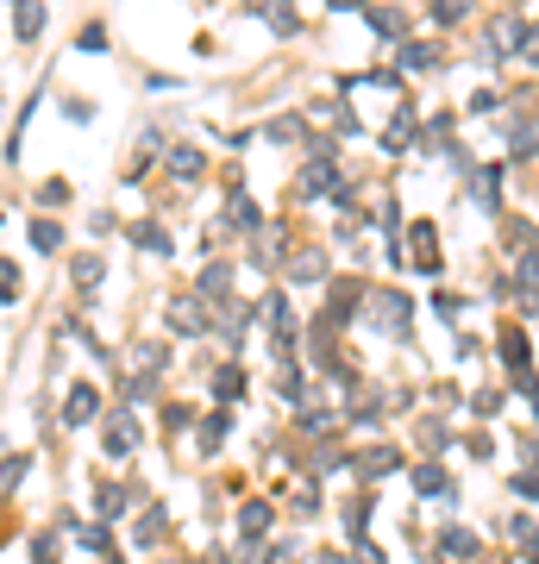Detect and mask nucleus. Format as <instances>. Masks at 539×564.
I'll use <instances>...</instances> for the list:
<instances>
[{"label":"nucleus","instance_id":"nucleus-1","mask_svg":"<svg viewBox=\"0 0 539 564\" xmlns=\"http://www.w3.org/2000/svg\"><path fill=\"white\" fill-rule=\"evenodd\" d=\"M370 320L383 326L389 339H408V320H414V301L402 295V289H377L370 295Z\"/></svg>","mask_w":539,"mask_h":564},{"label":"nucleus","instance_id":"nucleus-2","mask_svg":"<svg viewBox=\"0 0 539 564\" xmlns=\"http://www.w3.org/2000/svg\"><path fill=\"white\" fill-rule=\"evenodd\" d=\"M95 414H101V389L95 383H76L63 395V427H88Z\"/></svg>","mask_w":539,"mask_h":564},{"label":"nucleus","instance_id":"nucleus-3","mask_svg":"<svg viewBox=\"0 0 539 564\" xmlns=\"http://www.w3.org/2000/svg\"><path fill=\"white\" fill-rule=\"evenodd\" d=\"M471 207H483V214H502V170H496V163H483V170L471 176Z\"/></svg>","mask_w":539,"mask_h":564},{"label":"nucleus","instance_id":"nucleus-4","mask_svg":"<svg viewBox=\"0 0 539 564\" xmlns=\"http://www.w3.org/2000/svg\"><path fill=\"white\" fill-rule=\"evenodd\" d=\"M101 452H107V458H132V452H138V420L113 414V420H107V433H101Z\"/></svg>","mask_w":539,"mask_h":564},{"label":"nucleus","instance_id":"nucleus-5","mask_svg":"<svg viewBox=\"0 0 539 564\" xmlns=\"http://www.w3.org/2000/svg\"><path fill=\"white\" fill-rule=\"evenodd\" d=\"M170 326H176L182 339H201L207 333V308H201L195 295H182V301H170Z\"/></svg>","mask_w":539,"mask_h":564},{"label":"nucleus","instance_id":"nucleus-6","mask_svg":"<svg viewBox=\"0 0 539 564\" xmlns=\"http://www.w3.org/2000/svg\"><path fill=\"white\" fill-rule=\"evenodd\" d=\"M414 489L427 502H458V489H452V477H445L439 464H414Z\"/></svg>","mask_w":539,"mask_h":564},{"label":"nucleus","instance_id":"nucleus-7","mask_svg":"<svg viewBox=\"0 0 539 564\" xmlns=\"http://www.w3.org/2000/svg\"><path fill=\"white\" fill-rule=\"evenodd\" d=\"M364 26L377 32L383 44H402V32H408V19H402V7H364Z\"/></svg>","mask_w":539,"mask_h":564},{"label":"nucleus","instance_id":"nucleus-8","mask_svg":"<svg viewBox=\"0 0 539 564\" xmlns=\"http://www.w3.org/2000/svg\"><path fill=\"white\" fill-rule=\"evenodd\" d=\"M38 32H44V7H38V0H13V38L32 44Z\"/></svg>","mask_w":539,"mask_h":564},{"label":"nucleus","instance_id":"nucleus-9","mask_svg":"<svg viewBox=\"0 0 539 564\" xmlns=\"http://www.w3.org/2000/svg\"><path fill=\"white\" fill-rule=\"evenodd\" d=\"M408 138H414V107H402V113H395V120L383 126V151H389V157H402V151H408Z\"/></svg>","mask_w":539,"mask_h":564},{"label":"nucleus","instance_id":"nucleus-10","mask_svg":"<svg viewBox=\"0 0 539 564\" xmlns=\"http://www.w3.org/2000/svg\"><path fill=\"white\" fill-rule=\"evenodd\" d=\"M163 163H170V176H182V182H195V176L207 170L195 145H170V151H163Z\"/></svg>","mask_w":539,"mask_h":564},{"label":"nucleus","instance_id":"nucleus-11","mask_svg":"<svg viewBox=\"0 0 539 564\" xmlns=\"http://www.w3.org/2000/svg\"><path fill=\"white\" fill-rule=\"evenodd\" d=\"M257 13H264V26H276L283 38H295V32H301V19H295V7H289V0H264Z\"/></svg>","mask_w":539,"mask_h":564},{"label":"nucleus","instance_id":"nucleus-12","mask_svg":"<svg viewBox=\"0 0 539 564\" xmlns=\"http://www.w3.org/2000/svg\"><path fill=\"white\" fill-rule=\"evenodd\" d=\"M408 239H414V264H420V270H439V232H433V226H414Z\"/></svg>","mask_w":539,"mask_h":564},{"label":"nucleus","instance_id":"nucleus-13","mask_svg":"<svg viewBox=\"0 0 539 564\" xmlns=\"http://www.w3.org/2000/svg\"><path fill=\"white\" fill-rule=\"evenodd\" d=\"M439 546L452 552V558H477V552H483V539H477L471 527H445V533H439Z\"/></svg>","mask_w":539,"mask_h":564},{"label":"nucleus","instance_id":"nucleus-14","mask_svg":"<svg viewBox=\"0 0 539 564\" xmlns=\"http://www.w3.org/2000/svg\"><path fill=\"white\" fill-rule=\"evenodd\" d=\"M289 276H295V282H314V276H326V245H308V251H295Z\"/></svg>","mask_w":539,"mask_h":564},{"label":"nucleus","instance_id":"nucleus-15","mask_svg":"<svg viewBox=\"0 0 539 564\" xmlns=\"http://www.w3.org/2000/svg\"><path fill=\"white\" fill-rule=\"evenodd\" d=\"M132 502H138V489H120V483H107L101 496H95V514H101V521H113V514H120V508H132Z\"/></svg>","mask_w":539,"mask_h":564},{"label":"nucleus","instance_id":"nucleus-16","mask_svg":"<svg viewBox=\"0 0 539 564\" xmlns=\"http://www.w3.org/2000/svg\"><path fill=\"white\" fill-rule=\"evenodd\" d=\"M433 63H439V51H433V44L402 38V69H408V76H420V69H433Z\"/></svg>","mask_w":539,"mask_h":564},{"label":"nucleus","instance_id":"nucleus-17","mask_svg":"<svg viewBox=\"0 0 539 564\" xmlns=\"http://www.w3.org/2000/svg\"><path fill=\"white\" fill-rule=\"evenodd\" d=\"M226 289H232V264H207L201 270V301H226Z\"/></svg>","mask_w":539,"mask_h":564},{"label":"nucleus","instance_id":"nucleus-18","mask_svg":"<svg viewBox=\"0 0 539 564\" xmlns=\"http://www.w3.org/2000/svg\"><path fill=\"white\" fill-rule=\"evenodd\" d=\"M239 395H245V370H239V364H226V370L214 376V402L226 408V402H239Z\"/></svg>","mask_w":539,"mask_h":564},{"label":"nucleus","instance_id":"nucleus-19","mask_svg":"<svg viewBox=\"0 0 539 564\" xmlns=\"http://www.w3.org/2000/svg\"><path fill=\"white\" fill-rule=\"evenodd\" d=\"M132 239L145 245V251H157V257H163V251H176V239H170V232H163L157 220H138V226H132Z\"/></svg>","mask_w":539,"mask_h":564},{"label":"nucleus","instance_id":"nucleus-20","mask_svg":"<svg viewBox=\"0 0 539 564\" xmlns=\"http://www.w3.org/2000/svg\"><path fill=\"white\" fill-rule=\"evenodd\" d=\"M226 220L239 226V232H257V226H264V214H257V201H245V195H232V201H226Z\"/></svg>","mask_w":539,"mask_h":564},{"label":"nucleus","instance_id":"nucleus-21","mask_svg":"<svg viewBox=\"0 0 539 564\" xmlns=\"http://www.w3.org/2000/svg\"><path fill=\"white\" fill-rule=\"evenodd\" d=\"M264 527H270V502L257 496V502H245V508H239V533H245V539H257Z\"/></svg>","mask_w":539,"mask_h":564},{"label":"nucleus","instance_id":"nucleus-22","mask_svg":"<svg viewBox=\"0 0 539 564\" xmlns=\"http://www.w3.org/2000/svg\"><path fill=\"white\" fill-rule=\"evenodd\" d=\"M101 270H107L101 257H95V251H82V257H76V289H101Z\"/></svg>","mask_w":539,"mask_h":564},{"label":"nucleus","instance_id":"nucleus-23","mask_svg":"<svg viewBox=\"0 0 539 564\" xmlns=\"http://www.w3.org/2000/svg\"><path fill=\"white\" fill-rule=\"evenodd\" d=\"M502 358H508V370L527 364V333H521V326H508V333H502Z\"/></svg>","mask_w":539,"mask_h":564},{"label":"nucleus","instance_id":"nucleus-24","mask_svg":"<svg viewBox=\"0 0 539 564\" xmlns=\"http://www.w3.org/2000/svg\"><path fill=\"white\" fill-rule=\"evenodd\" d=\"M427 13L439 19V26H458V19L471 13V0H427Z\"/></svg>","mask_w":539,"mask_h":564},{"label":"nucleus","instance_id":"nucleus-25","mask_svg":"<svg viewBox=\"0 0 539 564\" xmlns=\"http://www.w3.org/2000/svg\"><path fill=\"white\" fill-rule=\"evenodd\" d=\"M508 151H514V157H533V151H539V126H533V120L514 126V132H508Z\"/></svg>","mask_w":539,"mask_h":564},{"label":"nucleus","instance_id":"nucleus-26","mask_svg":"<svg viewBox=\"0 0 539 564\" xmlns=\"http://www.w3.org/2000/svg\"><path fill=\"white\" fill-rule=\"evenodd\" d=\"M226 427H232L226 414H207V420H201V452H220V439H226Z\"/></svg>","mask_w":539,"mask_h":564},{"label":"nucleus","instance_id":"nucleus-27","mask_svg":"<svg viewBox=\"0 0 539 564\" xmlns=\"http://www.w3.org/2000/svg\"><path fill=\"white\" fill-rule=\"evenodd\" d=\"M32 245H38V251H57V245H63V226H57V220H32Z\"/></svg>","mask_w":539,"mask_h":564},{"label":"nucleus","instance_id":"nucleus-28","mask_svg":"<svg viewBox=\"0 0 539 564\" xmlns=\"http://www.w3.org/2000/svg\"><path fill=\"white\" fill-rule=\"evenodd\" d=\"M76 51H88V57H101V51H107V26H82V38H76Z\"/></svg>","mask_w":539,"mask_h":564},{"label":"nucleus","instance_id":"nucleus-29","mask_svg":"<svg viewBox=\"0 0 539 564\" xmlns=\"http://www.w3.org/2000/svg\"><path fill=\"white\" fill-rule=\"evenodd\" d=\"M395 464H402V458H395V452H364V477H389V470Z\"/></svg>","mask_w":539,"mask_h":564},{"label":"nucleus","instance_id":"nucleus-30","mask_svg":"<svg viewBox=\"0 0 539 564\" xmlns=\"http://www.w3.org/2000/svg\"><path fill=\"white\" fill-rule=\"evenodd\" d=\"M508 489H514V496H521V502H539V470H521V477H514Z\"/></svg>","mask_w":539,"mask_h":564},{"label":"nucleus","instance_id":"nucleus-31","mask_svg":"<svg viewBox=\"0 0 539 564\" xmlns=\"http://www.w3.org/2000/svg\"><path fill=\"white\" fill-rule=\"evenodd\" d=\"M464 107H471V113H496V107H502V94H496V88H477Z\"/></svg>","mask_w":539,"mask_h":564},{"label":"nucleus","instance_id":"nucleus-32","mask_svg":"<svg viewBox=\"0 0 539 564\" xmlns=\"http://www.w3.org/2000/svg\"><path fill=\"white\" fill-rule=\"evenodd\" d=\"M420 445H427V452H445V427H439V420H420Z\"/></svg>","mask_w":539,"mask_h":564},{"label":"nucleus","instance_id":"nucleus-33","mask_svg":"<svg viewBox=\"0 0 539 564\" xmlns=\"http://www.w3.org/2000/svg\"><path fill=\"white\" fill-rule=\"evenodd\" d=\"M69 201V182H44L38 188V207H63Z\"/></svg>","mask_w":539,"mask_h":564},{"label":"nucleus","instance_id":"nucleus-34","mask_svg":"<svg viewBox=\"0 0 539 564\" xmlns=\"http://www.w3.org/2000/svg\"><path fill=\"white\" fill-rule=\"evenodd\" d=\"M471 408H477V414H496V408H502V395H496V389H477V395H471Z\"/></svg>","mask_w":539,"mask_h":564},{"label":"nucleus","instance_id":"nucleus-35","mask_svg":"<svg viewBox=\"0 0 539 564\" xmlns=\"http://www.w3.org/2000/svg\"><path fill=\"white\" fill-rule=\"evenodd\" d=\"M63 113H69V120H82V126L95 120V107H88V101H76V94H69V101H63Z\"/></svg>","mask_w":539,"mask_h":564},{"label":"nucleus","instance_id":"nucleus-36","mask_svg":"<svg viewBox=\"0 0 539 564\" xmlns=\"http://www.w3.org/2000/svg\"><path fill=\"white\" fill-rule=\"evenodd\" d=\"M270 138H308V132H301V120H270Z\"/></svg>","mask_w":539,"mask_h":564},{"label":"nucleus","instance_id":"nucleus-37","mask_svg":"<svg viewBox=\"0 0 539 564\" xmlns=\"http://www.w3.org/2000/svg\"><path fill=\"white\" fill-rule=\"evenodd\" d=\"M19 477H26V458H19V452H13V458H7V496H13V489H19Z\"/></svg>","mask_w":539,"mask_h":564},{"label":"nucleus","instance_id":"nucleus-38","mask_svg":"<svg viewBox=\"0 0 539 564\" xmlns=\"http://www.w3.org/2000/svg\"><path fill=\"white\" fill-rule=\"evenodd\" d=\"M326 7H333V13H364L370 0H326Z\"/></svg>","mask_w":539,"mask_h":564},{"label":"nucleus","instance_id":"nucleus-39","mask_svg":"<svg viewBox=\"0 0 539 564\" xmlns=\"http://www.w3.org/2000/svg\"><path fill=\"white\" fill-rule=\"evenodd\" d=\"M320 564H345V558H339V552H320Z\"/></svg>","mask_w":539,"mask_h":564}]
</instances>
